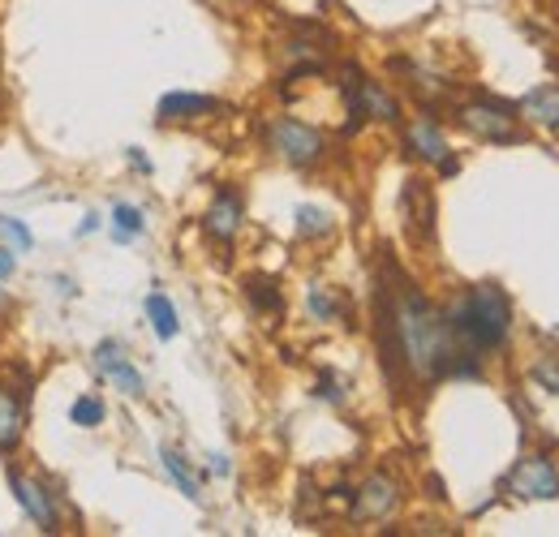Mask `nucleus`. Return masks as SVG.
<instances>
[{
    "instance_id": "1",
    "label": "nucleus",
    "mask_w": 559,
    "mask_h": 537,
    "mask_svg": "<svg viewBox=\"0 0 559 537\" xmlns=\"http://www.w3.org/2000/svg\"><path fill=\"white\" fill-rule=\"evenodd\" d=\"M379 348H383V366L396 379V370L405 366L414 379L435 383L443 374H483L474 361H465L469 353L456 348L448 319L418 293V284H409L405 275H396L392 288H379Z\"/></svg>"
},
{
    "instance_id": "2",
    "label": "nucleus",
    "mask_w": 559,
    "mask_h": 537,
    "mask_svg": "<svg viewBox=\"0 0 559 537\" xmlns=\"http://www.w3.org/2000/svg\"><path fill=\"white\" fill-rule=\"evenodd\" d=\"M452 339L465 344V353H495L512 336V301L503 297L499 284H474L465 288V297L443 314Z\"/></svg>"
},
{
    "instance_id": "3",
    "label": "nucleus",
    "mask_w": 559,
    "mask_h": 537,
    "mask_svg": "<svg viewBox=\"0 0 559 537\" xmlns=\"http://www.w3.org/2000/svg\"><path fill=\"white\" fill-rule=\"evenodd\" d=\"M456 121L483 142H521L516 134V108L499 104V99H465L456 108Z\"/></svg>"
},
{
    "instance_id": "4",
    "label": "nucleus",
    "mask_w": 559,
    "mask_h": 537,
    "mask_svg": "<svg viewBox=\"0 0 559 537\" xmlns=\"http://www.w3.org/2000/svg\"><path fill=\"white\" fill-rule=\"evenodd\" d=\"M267 142H272V151H276L280 159L293 164V168H310V164L323 159V134L314 126H306V121H293V117L272 121Z\"/></svg>"
},
{
    "instance_id": "5",
    "label": "nucleus",
    "mask_w": 559,
    "mask_h": 537,
    "mask_svg": "<svg viewBox=\"0 0 559 537\" xmlns=\"http://www.w3.org/2000/svg\"><path fill=\"white\" fill-rule=\"evenodd\" d=\"M516 499H559V469L551 456H521L508 481H503Z\"/></svg>"
},
{
    "instance_id": "6",
    "label": "nucleus",
    "mask_w": 559,
    "mask_h": 537,
    "mask_svg": "<svg viewBox=\"0 0 559 537\" xmlns=\"http://www.w3.org/2000/svg\"><path fill=\"white\" fill-rule=\"evenodd\" d=\"M396 508H401V481L388 477V473H374V477H366L361 490L353 494L349 516L353 521H383V516H392Z\"/></svg>"
},
{
    "instance_id": "7",
    "label": "nucleus",
    "mask_w": 559,
    "mask_h": 537,
    "mask_svg": "<svg viewBox=\"0 0 559 537\" xmlns=\"http://www.w3.org/2000/svg\"><path fill=\"white\" fill-rule=\"evenodd\" d=\"M401 206H405V228L409 237L430 246L435 241V190L421 181V177H409L405 181V194H401Z\"/></svg>"
},
{
    "instance_id": "8",
    "label": "nucleus",
    "mask_w": 559,
    "mask_h": 537,
    "mask_svg": "<svg viewBox=\"0 0 559 537\" xmlns=\"http://www.w3.org/2000/svg\"><path fill=\"white\" fill-rule=\"evenodd\" d=\"M9 490H13V499L22 503V512L44 529V534H52L57 529V503H52V494H48V486H39V481H31L26 473L9 469Z\"/></svg>"
},
{
    "instance_id": "9",
    "label": "nucleus",
    "mask_w": 559,
    "mask_h": 537,
    "mask_svg": "<svg viewBox=\"0 0 559 537\" xmlns=\"http://www.w3.org/2000/svg\"><path fill=\"white\" fill-rule=\"evenodd\" d=\"M95 366L104 370V379L112 383V387H121V396H130V401H139L142 392H146V383H142V374L126 361V353H121V344H112V339H104L99 348H95Z\"/></svg>"
},
{
    "instance_id": "10",
    "label": "nucleus",
    "mask_w": 559,
    "mask_h": 537,
    "mask_svg": "<svg viewBox=\"0 0 559 537\" xmlns=\"http://www.w3.org/2000/svg\"><path fill=\"white\" fill-rule=\"evenodd\" d=\"M237 228H241V194L237 190H219L215 202L207 206V215H203V232L211 241L228 246L237 237Z\"/></svg>"
},
{
    "instance_id": "11",
    "label": "nucleus",
    "mask_w": 559,
    "mask_h": 537,
    "mask_svg": "<svg viewBox=\"0 0 559 537\" xmlns=\"http://www.w3.org/2000/svg\"><path fill=\"white\" fill-rule=\"evenodd\" d=\"M405 151H409V155H418V159H426V164H443V159L452 155L443 130H439L430 117H418V121L409 126V134H405Z\"/></svg>"
},
{
    "instance_id": "12",
    "label": "nucleus",
    "mask_w": 559,
    "mask_h": 537,
    "mask_svg": "<svg viewBox=\"0 0 559 537\" xmlns=\"http://www.w3.org/2000/svg\"><path fill=\"white\" fill-rule=\"evenodd\" d=\"M516 117H521V121H534V126H547V130H559V86H538V91H530V95L516 104Z\"/></svg>"
},
{
    "instance_id": "13",
    "label": "nucleus",
    "mask_w": 559,
    "mask_h": 537,
    "mask_svg": "<svg viewBox=\"0 0 559 537\" xmlns=\"http://www.w3.org/2000/svg\"><path fill=\"white\" fill-rule=\"evenodd\" d=\"M207 112H219V104L211 95H186V91H173L159 99V121H199Z\"/></svg>"
},
{
    "instance_id": "14",
    "label": "nucleus",
    "mask_w": 559,
    "mask_h": 537,
    "mask_svg": "<svg viewBox=\"0 0 559 537\" xmlns=\"http://www.w3.org/2000/svg\"><path fill=\"white\" fill-rule=\"evenodd\" d=\"M22 430H26V408L0 387V456H9L22 443Z\"/></svg>"
},
{
    "instance_id": "15",
    "label": "nucleus",
    "mask_w": 559,
    "mask_h": 537,
    "mask_svg": "<svg viewBox=\"0 0 559 537\" xmlns=\"http://www.w3.org/2000/svg\"><path fill=\"white\" fill-rule=\"evenodd\" d=\"M146 319H151V327H155V336L159 339H173L177 332H181L177 310H173V301H168L164 293H151V297H146Z\"/></svg>"
},
{
    "instance_id": "16",
    "label": "nucleus",
    "mask_w": 559,
    "mask_h": 537,
    "mask_svg": "<svg viewBox=\"0 0 559 537\" xmlns=\"http://www.w3.org/2000/svg\"><path fill=\"white\" fill-rule=\"evenodd\" d=\"M246 297H250L254 310H263V314H280V310H284V297H280L276 279H267V275L246 279Z\"/></svg>"
},
{
    "instance_id": "17",
    "label": "nucleus",
    "mask_w": 559,
    "mask_h": 537,
    "mask_svg": "<svg viewBox=\"0 0 559 537\" xmlns=\"http://www.w3.org/2000/svg\"><path fill=\"white\" fill-rule=\"evenodd\" d=\"M164 469H168V477L177 481V490H181L186 499H199V481H194V473L186 469V461H181L177 452H168V448H164Z\"/></svg>"
},
{
    "instance_id": "18",
    "label": "nucleus",
    "mask_w": 559,
    "mask_h": 537,
    "mask_svg": "<svg viewBox=\"0 0 559 537\" xmlns=\"http://www.w3.org/2000/svg\"><path fill=\"white\" fill-rule=\"evenodd\" d=\"M112 228H117V241H130V237H139L142 228H146V219H142V211L139 206H117L112 211Z\"/></svg>"
},
{
    "instance_id": "19",
    "label": "nucleus",
    "mask_w": 559,
    "mask_h": 537,
    "mask_svg": "<svg viewBox=\"0 0 559 537\" xmlns=\"http://www.w3.org/2000/svg\"><path fill=\"white\" fill-rule=\"evenodd\" d=\"M73 426H99L104 417H108V408H104V401L99 396H78L70 408Z\"/></svg>"
},
{
    "instance_id": "20",
    "label": "nucleus",
    "mask_w": 559,
    "mask_h": 537,
    "mask_svg": "<svg viewBox=\"0 0 559 537\" xmlns=\"http://www.w3.org/2000/svg\"><path fill=\"white\" fill-rule=\"evenodd\" d=\"M297 232H301V237H328V232H332V219H328L319 206H301V211H297Z\"/></svg>"
},
{
    "instance_id": "21",
    "label": "nucleus",
    "mask_w": 559,
    "mask_h": 537,
    "mask_svg": "<svg viewBox=\"0 0 559 537\" xmlns=\"http://www.w3.org/2000/svg\"><path fill=\"white\" fill-rule=\"evenodd\" d=\"M530 379H534V383H538L543 392H551V396H559V357H543V361H534Z\"/></svg>"
},
{
    "instance_id": "22",
    "label": "nucleus",
    "mask_w": 559,
    "mask_h": 537,
    "mask_svg": "<svg viewBox=\"0 0 559 537\" xmlns=\"http://www.w3.org/2000/svg\"><path fill=\"white\" fill-rule=\"evenodd\" d=\"M310 314L323 319V323H332V319H341V301L332 293H323V288H310Z\"/></svg>"
},
{
    "instance_id": "23",
    "label": "nucleus",
    "mask_w": 559,
    "mask_h": 537,
    "mask_svg": "<svg viewBox=\"0 0 559 537\" xmlns=\"http://www.w3.org/2000/svg\"><path fill=\"white\" fill-rule=\"evenodd\" d=\"M0 232L22 250V254H31L35 250V237H31V228L22 224V219H9V215H0Z\"/></svg>"
},
{
    "instance_id": "24",
    "label": "nucleus",
    "mask_w": 559,
    "mask_h": 537,
    "mask_svg": "<svg viewBox=\"0 0 559 537\" xmlns=\"http://www.w3.org/2000/svg\"><path fill=\"white\" fill-rule=\"evenodd\" d=\"M9 275H13V254L0 250V279H9Z\"/></svg>"
},
{
    "instance_id": "25",
    "label": "nucleus",
    "mask_w": 559,
    "mask_h": 537,
    "mask_svg": "<svg viewBox=\"0 0 559 537\" xmlns=\"http://www.w3.org/2000/svg\"><path fill=\"white\" fill-rule=\"evenodd\" d=\"M211 473H228V461L224 456H211Z\"/></svg>"
}]
</instances>
